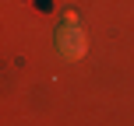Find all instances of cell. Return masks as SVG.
<instances>
[{
  "instance_id": "obj_1",
  "label": "cell",
  "mask_w": 134,
  "mask_h": 126,
  "mask_svg": "<svg viewBox=\"0 0 134 126\" xmlns=\"http://www.w3.org/2000/svg\"><path fill=\"white\" fill-rule=\"evenodd\" d=\"M57 49H60V56H67V60H81V56H85L88 39H85V28L74 18H67L64 25L57 28Z\"/></svg>"
}]
</instances>
